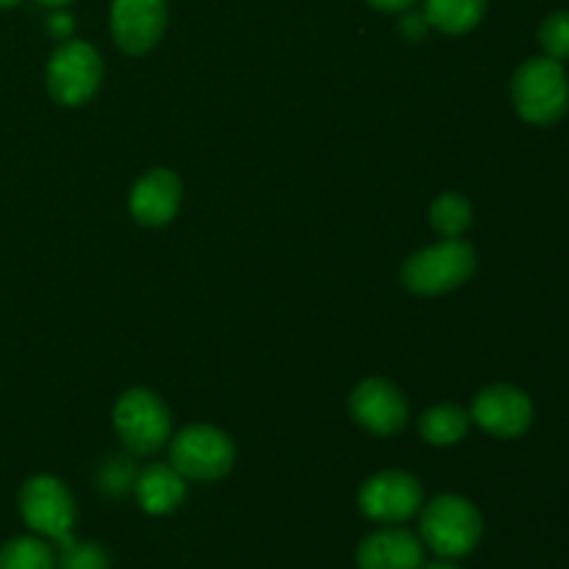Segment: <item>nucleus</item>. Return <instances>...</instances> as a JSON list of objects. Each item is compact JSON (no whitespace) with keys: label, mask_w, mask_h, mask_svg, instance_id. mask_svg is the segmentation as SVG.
<instances>
[{"label":"nucleus","mask_w":569,"mask_h":569,"mask_svg":"<svg viewBox=\"0 0 569 569\" xmlns=\"http://www.w3.org/2000/svg\"><path fill=\"white\" fill-rule=\"evenodd\" d=\"M511 106L528 126L548 128L569 111V76L565 61L533 56L511 76Z\"/></svg>","instance_id":"obj_1"},{"label":"nucleus","mask_w":569,"mask_h":569,"mask_svg":"<svg viewBox=\"0 0 569 569\" xmlns=\"http://www.w3.org/2000/svg\"><path fill=\"white\" fill-rule=\"evenodd\" d=\"M481 539V511L461 495H439L420 509V542L439 559H465Z\"/></svg>","instance_id":"obj_2"},{"label":"nucleus","mask_w":569,"mask_h":569,"mask_svg":"<svg viewBox=\"0 0 569 569\" xmlns=\"http://www.w3.org/2000/svg\"><path fill=\"white\" fill-rule=\"evenodd\" d=\"M476 248L465 239H445V242L422 248L406 259L403 287L415 295H445L465 287L476 276Z\"/></svg>","instance_id":"obj_3"},{"label":"nucleus","mask_w":569,"mask_h":569,"mask_svg":"<svg viewBox=\"0 0 569 569\" xmlns=\"http://www.w3.org/2000/svg\"><path fill=\"white\" fill-rule=\"evenodd\" d=\"M114 431L128 453L148 456L164 448L172 433V417L153 389L133 387L114 403Z\"/></svg>","instance_id":"obj_4"},{"label":"nucleus","mask_w":569,"mask_h":569,"mask_svg":"<svg viewBox=\"0 0 569 569\" xmlns=\"http://www.w3.org/2000/svg\"><path fill=\"white\" fill-rule=\"evenodd\" d=\"M103 81V59L94 44L83 39H67L53 50L44 72V83L56 103L83 106L98 94Z\"/></svg>","instance_id":"obj_5"},{"label":"nucleus","mask_w":569,"mask_h":569,"mask_svg":"<svg viewBox=\"0 0 569 569\" xmlns=\"http://www.w3.org/2000/svg\"><path fill=\"white\" fill-rule=\"evenodd\" d=\"M237 448L233 439L217 426H187L172 437L170 465L187 481H220L233 470Z\"/></svg>","instance_id":"obj_6"},{"label":"nucleus","mask_w":569,"mask_h":569,"mask_svg":"<svg viewBox=\"0 0 569 569\" xmlns=\"http://www.w3.org/2000/svg\"><path fill=\"white\" fill-rule=\"evenodd\" d=\"M20 517L37 537L53 539L64 545L72 539L76 528V498L67 489L64 481L56 476H33L22 483L20 498Z\"/></svg>","instance_id":"obj_7"},{"label":"nucleus","mask_w":569,"mask_h":569,"mask_svg":"<svg viewBox=\"0 0 569 569\" xmlns=\"http://www.w3.org/2000/svg\"><path fill=\"white\" fill-rule=\"evenodd\" d=\"M359 509L378 526H400L422 509V487L411 472L383 470L359 489Z\"/></svg>","instance_id":"obj_8"},{"label":"nucleus","mask_w":569,"mask_h":569,"mask_svg":"<svg viewBox=\"0 0 569 569\" xmlns=\"http://www.w3.org/2000/svg\"><path fill=\"white\" fill-rule=\"evenodd\" d=\"M533 400L511 383H492L476 395L470 420L495 439H517L533 426Z\"/></svg>","instance_id":"obj_9"},{"label":"nucleus","mask_w":569,"mask_h":569,"mask_svg":"<svg viewBox=\"0 0 569 569\" xmlns=\"http://www.w3.org/2000/svg\"><path fill=\"white\" fill-rule=\"evenodd\" d=\"M167 31V0H111V37L128 56H144Z\"/></svg>","instance_id":"obj_10"},{"label":"nucleus","mask_w":569,"mask_h":569,"mask_svg":"<svg viewBox=\"0 0 569 569\" xmlns=\"http://www.w3.org/2000/svg\"><path fill=\"white\" fill-rule=\"evenodd\" d=\"M350 417L376 437H392L409 422V403L403 392L387 378H367L350 395Z\"/></svg>","instance_id":"obj_11"},{"label":"nucleus","mask_w":569,"mask_h":569,"mask_svg":"<svg viewBox=\"0 0 569 569\" xmlns=\"http://www.w3.org/2000/svg\"><path fill=\"white\" fill-rule=\"evenodd\" d=\"M181 198V178L172 170L156 167V170H148L137 183H133L131 194H128V209H131L133 220H137L139 226L161 228L178 214Z\"/></svg>","instance_id":"obj_12"},{"label":"nucleus","mask_w":569,"mask_h":569,"mask_svg":"<svg viewBox=\"0 0 569 569\" xmlns=\"http://www.w3.org/2000/svg\"><path fill=\"white\" fill-rule=\"evenodd\" d=\"M426 565V545L406 528L387 526L361 539L356 550L359 569H422Z\"/></svg>","instance_id":"obj_13"},{"label":"nucleus","mask_w":569,"mask_h":569,"mask_svg":"<svg viewBox=\"0 0 569 569\" xmlns=\"http://www.w3.org/2000/svg\"><path fill=\"white\" fill-rule=\"evenodd\" d=\"M133 495H137V503L142 506L144 515H172L187 498V478L172 465H150L142 472H137Z\"/></svg>","instance_id":"obj_14"},{"label":"nucleus","mask_w":569,"mask_h":569,"mask_svg":"<svg viewBox=\"0 0 569 569\" xmlns=\"http://www.w3.org/2000/svg\"><path fill=\"white\" fill-rule=\"evenodd\" d=\"M489 0H426V20L450 37L470 33L487 14Z\"/></svg>","instance_id":"obj_15"},{"label":"nucleus","mask_w":569,"mask_h":569,"mask_svg":"<svg viewBox=\"0 0 569 569\" xmlns=\"http://www.w3.org/2000/svg\"><path fill=\"white\" fill-rule=\"evenodd\" d=\"M470 411L461 409L456 403H439L422 411L420 417V433L428 445L433 448H450V445L461 442L470 431Z\"/></svg>","instance_id":"obj_16"},{"label":"nucleus","mask_w":569,"mask_h":569,"mask_svg":"<svg viewBox=\"0 0 569 569\" xmlns=\"http://www.w3.org/2000/svg\"><path fill=\"white\" fill-rule=\"evenodd\" d=\"M0 569H56V550L42 537H14L0 548Z\"/></svg>","instance_id":"obj_17"},{"label":"nucleus","mask_w":569,"mask_h":569,"mask_svg":"<svg viewBox=\"0 0 569 569\" xmlns=\"http://www.w3.org/2000/svg\"><path fill=\"white\" fill-rule=\"evenodd\" d=\"M431 226L445 239H461L472 226L470 200L459 192H442L431 203Z\"/></svg>","instance_id":"obj_18"},{"label":"nucleus","mask_w":569,"mask_h":569,"mask_svg":"<svg viewBox=\"0 0 569 569\" xmlns=\"http://www.w3.org/2000/svg\"><path fill=\"white\" fill-rule=\"evenodd\" d=\"M56 569H111V561L100 545L70 539L61 545V553L56 556Z\"/></svg>","instance_id":"obj_19"},{"label":"nucleus","mask_w":569,"mask_h":569,"mask_svg":"<svg viewBox=\"0 0 569 569\" xmlns=\"http://www.w3.org/2000/svg\"><path fill=\"white\" fill-rule=\"evenodd\" d=\"M539 48L545 50V56L556 61L569 59V11H553L550 17H545V22L539 26Z\"/></svg>","instance_id":"obj_20"},{"label":"nucleus","mask_w":569,"mask_h":569,"mask_svg":"<svg viewBox=\"0 0 569 569\" xmlns=\"http://www.w3.org/2000/svg\"><path fill=\"white\" fill-rule=\"evenodd\" d=\"M137 476H133V467L126 465L122 459H111L106 461V467L100 470V487L111 495H120L126 489L133 487Z\"/></svg>","instance_id":"obj_21"},{"label":"nucleus","mask_w":569,"mask_h":569,"mask_svg":"<svg viewBox=\"0 0 569 569\" xmlns=\"http://www.w3.org/2000/svg\"><path fill=\"white\" fill-rule=\"evenodd\" d=\"M48 31H50V37L67 42V39H70V33L76 31V22H72V17L64 14V11H56V14H50V20H48Z\"/></svg>","instance_id":"obj_22"},{"label":"nucleus","mask_w":569,"mask_h":569,"mask_svg":"<svg viewBox=\"0 0 569 569\" xmlns=\"http://www.w3.org/2000/svg\"><path fill=\"white\" fill-rule=\"evenodd\" d=\"M400 28H403V37L406 39H422L431 26H428L426 14H415V11H406V17H403V22H400Z\"/></svg>","instance_id":"obj_23"},{"label":"nucleus","mask_w":569,"mask_h":569,"mask_svg":"<svg viewBox=\"0 0 569 569\" xmlns=\"http://www.w3.org/2000/svg\"><path fill=\"white\" fill-rule=\"evenodd\" d=\"M372 9L389 11V14H400V11H409L417 0H367Z\"/></svg>","instance_id":"obj_24"},{"label":"nucleus","mask_w":569,"mask_h":569,"mask_svg":"<svg viewBox=\"0 0 569 569\" xmlns=\"http://www.w3.org/2000/svg\"><path fill=\"white\" fill-rule=\"evenodd\" d=\"M422 569H461V567L453 565V559H437V561H428V565H422Z\"/></svg>","instance_id":"obj_25"},{"label":"nucleus","mask_w":569,"mask_h":569,"mask_svg":"<svg viewBox=\"0 0 569 569\" xmlns=\"http://www.w3.org/2000/svg\"><path fill=\"white\" fill-rule=\"evenodd\" d=\"M37 3L48 6V9H64V6L72 3V0H37Z\"/></svg>","instance_id":"obj_26"},{"label":"nucleus","mask_w":569,"mask_h":569,"mask_svg":"<svg viewBox=\"0 0 569 569\" xmlns=\"http://www.w3.org/2000/svg\"><path fill=\"white\" fill-rule=\"evenodd\" d=\"M20 0H0V9H11V6H17Z\"/></svg>","instance_id":"obj_27"}]
</instances>
